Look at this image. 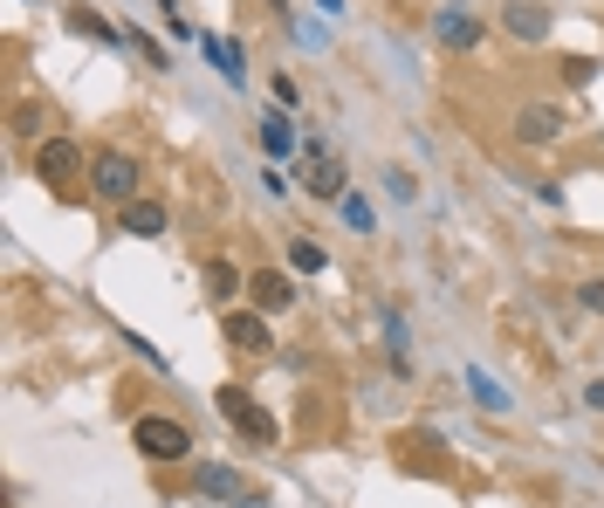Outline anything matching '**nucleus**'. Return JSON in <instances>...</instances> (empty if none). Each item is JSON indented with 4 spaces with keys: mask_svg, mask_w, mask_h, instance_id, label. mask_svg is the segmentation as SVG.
Wrapping results in <instances>:
<instances>
[{
    "mask_svg": "<svg viewBox=\"0 0 604 508\" xmlns=\"http://www.w3.org/2000/svg\"><path fill=\"white\" fill-rule=\"evenodd\" d=\"M35 180L56 186V193H69L76 180H90L83 145H76V138H42V145H35Z\"/></svg>",
    "mask_w": 604,
    "mask_h": 508,
    "instance_id": "7ed1b4c3",
    "label": "nucleus"
},
{
    "mask_svg": "<svg viewBox=\"0 0 604 508\" xmlns=\"http://www.w3.org/2000/svg\"><path fill=\"white\" fill-rule=\"evenodd\" d=\"M557 131H563V111L557 104H522L515 111V138L522 145H557Z\"/></svg>",
    "mask_w": 604,
    "mask_h": 508,
    "instance_id": "0eeeda50",
    "label": "nucleus"
},
{
    "mask_svg": "<svg viewBox=\"0 0 604 508\" xmlns=\"http://www.w3.org/2000/svg\"><path fill=\"white\" fill-rule=\"evenodd\" d=\"M124 234L130 241H159L166 234V207H159V199H130V207H124Z\"/></svg>",
    "mask_w": 604,
    "mask_h": 508,
    "instance_id": "9b49d317",
    "label": "nucleus"
},
{
    "mask_svg": "<svg viewBox=\"0 0 604 508\" xmlns=\"http://www.w3.org/2000/svg\"><path fill=\"white\" fill-rule=\"evenodd\" d=\"M563 83H570V90L597 83V62H591V56H570V62H563Z\"/></svg>",
    "mask_w": 604,
    "mask_h": 508,
    "instance_id": "6ab92c4d",
    "label": "nucleus"
},
{
    "mask_svg": "<svg viewBox=\"0 0 604 508\" xmlns=\"http://www.w3.org/2000/svg\"><path fill=\"white\" fill-rule=\"evenodd\" d=\"M433 42H440V48H454V56H467V48H481V42H488V21H481V14L446 8V14H433Z\"/></svg>",
    "mask_w": 604,
    "mask_h": 508,
    "instance_id": "39448f33",
    "label": "nucleus"
},
{
    "mask_svg": "<svg viewBox=\"0 0 604 508\" xmlns=\"http://www.w3.org/2000/svg\"><path fill=\"white\" fill-rule=\"evenodd\" d=\"M467 392H475V405H481V413H494V419H502V413H509V405H515V399H509L502 385H494V378H488V371H467Z\"/></svg>",
    "mask_w": 604,
    "mask_h": 508,
    "instance_id": "2eb2a0df",
    "label": "nucleus"
},
{
    "mask_svg": "<svg viewBox=\"0 0 604 508\" xmlns=\"http://www.w3.org/2000/svg\"><path fill=\"white\" fill-rule=\"evenodd\" d=\"M90 193L103 199V207H130L138 199V159H124V151H96L90 159Z\"/></svg>",
    "mask_w": 604,
    "mask_h": 508,
    "instance_id": "f03ea898",
    "label": "nucleus"
},
{
    "mask_svg": "<svg viewBox=\"0 0 604 508\" xmlns=\"http://www.w3.org/2000/svg\"><path fill=\"white\" fill-rule=\"evenodd\" d=\"M454 8H460V0H454Z\"/></svg>",
    "mask_w": 604,
    "mask_h": 508,
    "instance_id": "5701e85b",
    "label": "nucleus"
},
{
    "mask_svg": "<svg viewBox=\"0 0 604 508\" xmlns=\"http://www.w3.org/2000/svg\"><path fill=\"white\" fill-rule=\"evenodd\" d=\"M584 405H591V413H604V378H591V385H584Z\"/></svg>",
    "mask_w": 604,
    "mask_h": 508,
    "instance_id": "412c9836",
    "label": "nucleus"
},
{
    "mask_svg": "<svg viewBox=\"0 0 604 508\" xmlns=\"http://www.w3.org/2000/svg\"><path fill=\"white\" fill-rule=\"evenodd\" d=\"M206 56L220 62V76H227V83H248V69H241V48H233V42H214V35H206Z\"/></svg>",
    "mask_w": 604,
    "mask_h": 508,
    "instance_id": "dca6fc26",
    "label": "nucleus"
},
{
    "mask_svg": "<svg viewBox=\"0 0 604 508\" xmlns=\"http://www.w3.org/2000/svg\"><path fill=\"white\" fill-rule=\"evenodd\" d=\"M227 344L233 350H269V316L261 310H233L227 316Z\"/></svg>",
    "mask_w": 604,
    "mask_h": 508,
    "instance_id": "1a4fd4ad",
    "label": "nucleus"
},
{
    "mask_svg": "<svg viewBox=\"0 0 604 508\" xmlns=\"http://www.w3.org/2000/svg\"><path fill=\"white\" fill-rule=\"evenodd\" d=\"M193 481H200V495H206V501H248V481L233 474V467H214V461H206Z\"/></svg>",
    "mask_w": 604,
    "mask_h": 508,
    "instance_id": "9d476101",
    "label": "nucleus"
},
{
    "mask_svg": "<svg viewBox=\"0 0 604 508\" xmlns=\"http://www.w3.org/2000/svg\"><path fill=\"white\" fill-rule=\"evenodd\" d=\"M288 268L296 275H323V247L317 241H288Z\"/></svg>",
    "mask_w": 604,
    "mask_h": 508,
    "instance_id": "a211bd4d",
    "label": "nucleus"
},
{
    "mask_svg": "<svg viewBox=\"0 0 604 508\" xmlns=\"http://www.w3.org/2000/svg\"><path fill=\"white\" fill-rule=\"evenodd\" d=\"M261 151H269V159H288V145H296V124H288L282 111H269V117H261Z\"/></svg>",
    "mask_w": 604,
    "mask_h": 508,
    "instance_id": "ddd939ff",
    "label": "nucleus"
},
{
    "mask_svg": "<svg viewBox=\"0 0 604 508\" xmlns=\"http://www.w3.org/2000/svg\"><path fill=\"white\" fill-rule=\"evenodd\" d=\"M233 508H269V495H248V501H233Z\"/></svg>",
    "mask_w": 604,
    "mask_h": 508,
    "instance_id": "4be33fe9",
    "label": "nucleus"
},
{
    "mask_svg": "<svg viewBox=\"0 0 604 508\" xmlns=\"http://www.w3.org/2000/svg\"><path fill=\"white\" fill-rule=\"evenodd\" d=\"M248 296H254L261 316H282L288 302H296V282H288L282 268H254V275H248Z\"/></svg>",
    "mask_w": 604,
    "mask_h": 508,
    "instance_id": "423d86ee",
    "label": "nucleus"
},
{
    "mask_svg": "<svg viewBox=\"0 0 604 508\" xmlns=\"http://www.w3.org/2000/svg\"><path fill=\"white\" fill-rule=\"evenodd\" d=\"M69 21H76V35H90V42H103V48H117V28H111V21H103V14H90V8H76Z\"/></svg>",
    "mask_w": 604,
    "mask_h": 508,
    "instance_id": "f3484780",
    "label": "nucleus"
},
{
    "mask_svg": "<svg viewBox=\"0 0 604 508\" xmlns=\"http://www.w3.org/2000/svg\"><path fill=\"white\" fill-rule=\"evenodd\" d=\"M214 399H220L227 426H233V434H241L248 447H269V440H275V419H269V413H261V405H254V392H241V385H220Z\"/></svg>",
    "mask_w": 604,
    "mask_h": 508,
    "instance_id": "20e7f679",
    "label": "nucleus"
},
{
    "mask_svg": "<svg viewBox=\"0 0 604 508\" xmlns=\"http://www.w3.org/2000/svg\"><path fill=\"white\" fill-rule=\"evenodd\" d=\"M130 447H138L145 461L172 467V461H186V453H193V434H186L179 419H166V413H145L138 426H130Z\"/></svg>",
    "mask_w": 604,
    "mask_h": 508,
    "instance_id": "f257e3e1",
    "label": "nucleus"
},
{
    "mask_svg": "<svg viewBox=\"0 0 604 508\" xmlns=\"http://www.w3.org/2000/svg\"><path fill=\"white\" fill-rule=\"evenodd\" d=\"M309 193H317V199H351V180H344V165H337V159H317V165H309V180H303Z\"/></svg>",
    "mask_w": 604,
    "mask_h": 508,
    "instance_id": "f8f14e48",
    "label": "nucleus"
},
{
    "mask_svg": "<svg viewBox=\"0 0 604 508\" xmlns=\"http://www.w3.org/2000/svg\"><path fill=\"white\" fill-rule=\"evenodd\" d=\"M502 28H509L515 42H543V35H549V8H543V0H509V8H502Z\"/></svg>",
    "mask_w": 604,
    "mask_h": 508,
    "instance_id": "6e6552de",
    "label": "nucleus"
},
{
    "mask_svg": "<svg viewBox=\"0 0 604 508\" xmlns=\"http://www.w3.org/2000/svg\"><path fill=\"white\" fill-rule=\"evenodd\" d=\"M577 302H584L591 316H604V275H597V282H584V289H577Z\"/></svg>",
    "mask_w": 604,
    "mask_h": 508,
    "instance_id": "aec40b11",
    "label": "nucleus"
},
{
    "mask_svg": "<svg viewBox=\"0 0 604 508\" xmlns=\"http://www.w3.org/2000/svg\"><path fill=\"white\" fill-rule=\"evenodd\" d=\"M241 289H248V282H241V268H233V262H220V254H214V262H206V296H214V302H233Z\"/></svg>",
    "mask_w": 604,
    "mask_h": 508,
    "instance_id": "4468645a",
    "label": "nucleus"
}]
</instances>
